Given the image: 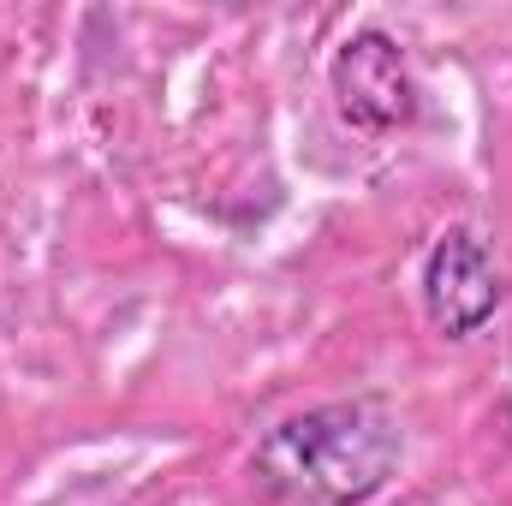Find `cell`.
Here are the masks:
<instances>
[{
    "mask_svg": "<svg viewBox=\"0 0 512 506\" xmlns=\"http://www.w3.org/2000/svg\"><path fill=\"white\" fill-rule=\"evenodd\" d=\"M328 84H334V108L352 131H405L417 120V78H411V60L405 48L387 36V30H358L340 42L334 66H328Z\"/></svg>",
    "mask_w": 512,
    "mask_h": 506,
    "instance_id": "cell-2",
    "label": "cell"
},
{
    "mask_svg": "<svg viewBox=\"0 0 512 506\" xmlns=\"http://www.w3.org/2000/svg\"><path fill=\"white\" fill-rule=\"evenodd\" d=\"M501 298H507V286H501L495 251L471 227H447L429 245V256H423V310L447 340L483 334L495 322Z\"/></svg>",
    "mask_w": 512,
    "mask_h": 506,
    "instance_id": "cell-3",
    "label": "cell"
},
{
    "mask_svg": "<svg viewBox=\"0 0 512 506\" xmlns=\"http://www.w3.org/2000/svg\"><path fill=\"white\" fill-rule=\"evenodd\" d=\"M405 429L382 399H334L280 417L256 441V477L292 506H364L399 465Z\"/></svg>",
    "mask_w": 512,
    "mask_h": 506,
    "instance_id": "cell-1",
    "label": "cell"
}]
</instances>
